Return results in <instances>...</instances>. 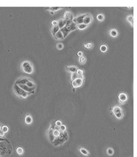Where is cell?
<instances>
[{
  "mask_svg": "<svg viewBox=\"0 0 137 157\" xmlns=\"http://www.w3.org/2000/svg\"><path fill=\"white\" fill-rule=\"evenodd\" d=\"M78 69V67L77 66L74 65H70V66H67L66 67V70L67 72L71 73H76L77 70Z\"/></svg>",
  "mask_w": 137,
  "mask_h": 157,
  "instance_id": "13",
  "label": "cell"
},
{
  "mask_svg": "<svg viewBox=\"0 0 137 157\" xmlns=\"http://www.w3.org/2000/svg\"><path fill=\"white\" fill-rule=\"evenodd\" d=\"M83 47H84L85 49L90 50V49H92V48L94 47V43H91V42L85 43L83 44Z\"/></svg>",
  "mask_w": 137,
  "mask_h": 157,
  "instance_id": "17",
  "label": "cell"
},
{
  "mask_svg": "<svg viewBox=\"0 0 137 157\" xmlns=\"http://www.w3.org/2000/svg\"><path fill=\"white\" fill-rule=\"evenodd\" d=\"M13 91L16 96L19 97L20 98H27L29 96V94L26 93V91H24L22 89H21L17 85H16V84H14L13 86Z\"/></svg>",
  "mask_w": 137,
  "mask_h": 157,
  "instance_id": "6",
  "label": "cell"
},
{
  "mask_svg": "<svg viewBox=\"0 0 137 157\" xmlns=\"http://www.w3.org/2000/svg\"><path fill=\"white\" fill-rule=\"evenodd\" d=\"M97 19H98V20L100 22H103L105 19V16L103 14H99L98 16H97Z\"/></svg>",
  "mask_w": 137,
  "mask_h": 157,
  "instance_id": "29",
  "label": "cell"
},
{
  "mask_svg": "<svg viewBox=\"0 0 137 157\" xmlns=\"http://www.w3.org/2000/svg\"><path fill=\"white\" fill-rule=\"evenodd\" d=\"M84 83V76L82 77H78L76 79L72 81V86L73 88H78L83 85Z\"/></svg>",
  "mask_w": 137,
  "mask_h": 157,
  "instance_id": "8",
  "label": "cell"
},
{
  "mask_svg": "<svg viewBox=\"0 0 137 157\" xmlns=\"http://www.w3.org/2000/svg\"><path fill=\"white\" fill-rule=\"evenodd\" d=\"M59 31V28L58 26H55V27H52V29H51V32H52V34H53V36H54Z\"/></svg>",
  "mask_w": 137,
  "mask_h": 157,
  "instance_id": "25",
  "label": "cell"
},
{
  "mask_svg": "<svg viewBox=\"0 0 137 157\" xmlns=\"http://www.w3.org/2000/svg\"><path fill=\"white\" fill-rule=\"evenodd\" d=\"M73 14L69 10H66L63 16V20L68 22V21H73Z\"/></svg>",
  "mask_w": 137,
  "mask_h": 157,
  "instance_id": "12",
  "label": "cell"
},
{
  "mask_svg": "<svg viewBox=\"0 0 137 157\" xmlns=\"http://www.w3.org/2000/svg\"><path fill=\"white\" fill-rule=\"evenodd\" d=\"M88 26H87V25H85V24H83V23H82V24H78V25H76L77 29H79V30H84V29H86V28H87Z\"/></svg>",
  "mask_w": 137,
  "mask_h": 157,
  "instance_id": "23",
  "label": "cell"
},
{
  "mask_svg": "<svg viewBox=\"0 0 137 157\" xmlns=\"http://www.w3.org/2000/svg\"><path fill=\"white\" fill-rule=\"evenodd\" d=\"M85 14H81V15H79L77 16L76 17H74L73 19V22H74L76 25L78 24H82L83 22V19H84V16Z\"/></svg>",
  "mask_w": 137,
  "mask_h": 157,
  "instance_id": "11",
  "label": "cell"
},
{
  "mask_svg": "<svg viewBox=\"0 0 137 157\" xmlns=\"http://www.w3.org/2000/svg\"><path fill=\"white\" fill-rule=\"evenodd\" d=\"M63 48H64V45H63V43H58L56 44V49H57L61 50V49H63Z\"/></svg>",
  "mask_w": 137,
  "mask_h": 157,
  "instance_id": "30",
  "label": "cell"
},
{
  "mask_svg": "<svg viewBox=\"0 0 137 157\" xmlns=\"http://www.w3.org/2000/svg\"><path fill=\"white\" fill-rule=\"evenodd\" d=\"M106 153H107V154L109 155V156H112L114 153V150L112 147H109V148L107 149V150H106Z\"/></svg>",
  "mask_w": 137,
  "mask_h": 157,
  "instance_id": "31",
  "label": "cell"
},
{
  "mask_svg": "<svg viewBox=\"0 0 137 157\" xmlns=\"http://www.w3.org/2000/svg\"><path fill=\"white\" fill-rule=\"evenodd\" d=\"M32 122H33L32 117L30 115H27L25 117V123L26 124H31Z\"/></svg>",
  "mask_w": 137,
  "mask_h": 157,
  "instance_id": "18",
  "label": "cell"
},
{
  "mask_svg": "<svg viewBox=\"0 0 137 157\" xmlns=\"http://www.w3.org/2000/svg\"><path fill=\"white\" fill-rule=\"evenodd\" d=\"M127 21L130 24L131 26H133V22H134V18L133 15H128L127 16Z\"/></svg>",
  "mask_w": 137,
  "mask_h": 157,
  "instance_id": "19",
  "label": "cell"
},
{
  "mask_svg": "<svg viewBox=\"0 0 137 157\" xmlns=\"http://www.w3.org/2000/svg\"><path fill=\"white\" fill-rule=\"evenodd\" d=\"M76 74L78 76V77H82L84 76V70L82 69H77L76 71Z\"/></svg>",
  "mask_w": 137,
  "mask_h": 157,
  "instance_id": "22",
  "label": "cell"
},
{
  "mask_svg": "<svg viewBox=\"0 0 137 157\" xmlns=\"http://www.w3.org/2000/svg\"><path fill=\"white\" fill-rule=\"evenodd\" d=\"M51 25H52V27H55L58 26V20H53L51 22Z\"/></svg>",
  "mask_w": 137,
  "mask_h": 157,
  "instance_id": "35",
  "label": "cell"
},
{
  "mask_svg": "<svg viewBox=\"0 0 137 157\" xmlns=\"http://www.w3.org/2000/svg\"><path fill=\"white\" fill-rule=\"evenodd\" d=\"M92 20H93L92 16H91V14H86L85 15V16H84L83 22H82V23L85 24V25L88 26L89 24L91 23V22H92Z\"/></svg>",
  "mask_w": 137,
  "mask_h": 157,
  "instance_id": "10",
  "label": "cell"
},
{
  "mask_svg": "<svg viewBox=\"0 0 137 157\" xmlns=\"http://www.w3.org/2000/svg\"><path fill=\"white\" fill-rule=\"evenodd\" d=\"M107 46L105 44H102L101 46L100 47V50L101 52H106L107 51Z\"/></svg>",
  "mask_w": 137,
  "mask_h": 157,
  "instance_id": "27",
  "label": "cell"
},
{
  "mask_svg": "<svg viewBox=\"0 0 137 157\" xmlns=\"http://www.w3.org/2000/svg\"><path fill=\"white\" fill-rule=\"evenodd\" d=\"M16 152L18 155H22L24 153V150H23V149H22V147H16Z\"/></svg>",
  "mask_w": 137,
  "mask_h": 157,
  "instance_id": "26",
  "label": "cell"
},
{
  "mask_svg": "<svg viewBox=\"0 0 137 157\" xmlns=\"http://www.w3.org/2000/svg\"><path fill=\"white\" fill-rule=\"evenodd\" d=\"M109 33H110V35L112 37H113V38H115V37H118V30L115 29H110Z\"/></svg>",
  "mask_w": 137,
  "mask_h": 157,
  "instance_id": "14",
  "label": "cell"
},
{
  "mask_svg": "<svg viewBox=\"0 0 137 157\" xmlns=\"http://www.w3.org/2000/svg\"><path fill=\"white\" fill-rule=\"evenodd\" d=\"M118 102L120 103V104H124L125 102H127V99H128V97H127V94H125V93H120L118 94Z\"/></svg>",
  "mask_w": 137,
  "mask_h": 157,
  "instance_id": "9",
  "label": "cell"
},
{
  "mask_svg": "<svg viewBox=\"0 0 137 157\" xmlns=\"http://www.w3.org/2000/svg\"><path fill=\"white\" fill-rule=\"evenodd\" d=\"M62 8H60V7H53V8H46V10H49V11H53V12H55V11H58L59 10H61Z\"/></svg>",
  "mask_w": 137,
  "mask_h": 157,
  "instance_id": "21",
  "label": "cell"
},
{
  "mask_svg": "<svg viewBox=\"0 0 137 157\" xmlns=\"http://www.w3.org/2000/svg\"><path fill=\"white\" fill-rule=\"evenodd\" d=\"M82 55H83V53L81 51H79V52H77V55L79 56V57H81V56H82Z\"/></svg>",
  "mask_w": 137,
  "mask_h": 157,
  "instance_id": "37",
  "label": "cell"
},
{
  "mask_svg": "<svg viewBox=\"0 0 137 157\" xmlns=\"http://www.w3.org/2000/svg\"><path fill=\"white\" fill-rule=\"evenodd\" d=\"M21 70H22V72L25 73L27 74H32L34 71H35V69H34V67L32 64V63L28 61H23L21 63L20 65Z\"/></svg>",
  "mask_w": 137,
  "mask_h": 157,
  "instance_id": "5",
  "label": "cell"
},
{
  "mask_svg": "<svg viewBox=\"0 0 137 157\" xmlns=\"http://www.w3.org/2000/svg\"><path fill=\"white\" fill-rule=\"evenodd\" d=\"M2 131L3 133H5V134L8 133V131H9V127H8V126H6V125H2Z\"/></svg>",
  "mask_w": 137,
  "mask_h": 157,
  "instance_id": "28",
  "label": "cell"
},
{
  "mask_svg": "<svg viewBox=\"0 0 137 157\" xmlns=\"http://www.w3.org/2000/svg\"><path fill=\"white\" fill-rule=\"evenodd\" d=\"M69 138V136H68V133L67 132V131L65 132H61V135L54 139V141L52 142V144L55 146V147H59V146H61L63 144H65L67 140Z\"/></svg>",
  "mask_w": 137,
  "mask_h": 157,
  "instance_id": "3",
  "label": "cell"
},
{
  "mask_svg": "<svg viewBox=\"0 0 137 157\" xmlns=\"http://www.w3.org/2000/svg\"><path fill=\"white\" fill-rule=\"evenodd\" d=\"M55 125L56 126L59 127L61 125H62V122H61V120H55Z\"/></svg>",
  "mask_w": 137,
  "mask_h": 157,
  "instance_id": "34",
  "label": "cell"
},
{
  "mask_svg": "<svg viewBox=\"0 0 137 157\" xmlns=\"http://www.w3.org/2000/svg\"><path fill=\"white\" fill-rule=\"evenodd\" d=\"M59 129H60V130L62 131V132H65V131L67 130V127H66V126L64 125V124L61 125V126H59Z\"/></svg>",
  "mask_w": 137,
  "mask_h": 157,
  "instance_id": "32",
  "label": "cell"
},
{
  "mask_svg": "<svg viewBox=\"0 0 137 157\" xmlns=\"http://www.w3.org/2000/svg\"><path fill=\"white\" fill-rule=\"evenodd\" d=\"M112 111L114 115V116L115 117V118L117 119H122L124 117V114L122 111V109L120 105H115L113 106L112 109Z\"/></svg>",
  "mask_w": 137,
  "mask_h": 157,
  "instance_id": "7",
  "label": "cell"
},
{
  "mask_svg": "<svg viewBox=\"0 0 137 157\" xmlns=\"http://www.w3.org/2000/svg\"><path fill=\"white\" fill-rule=\"evenodd\" d=\"M12 147L7 140L3 139L0 141V157L8 156L12 153Z\"/></svg>",
  "mask_w": 137,
  "mask_h": 157,
  "instance_id": "2",
  "label": "cell"
},
{
  "mask_svg": "<svg viewBox=\"0 0 137 157\" xmlns=\"http://www.w3.org/2000/svg\"><path fill=\"white\" fill-rule=\"evenodd\" d=\"M2 124H0V138H3L5 136V134L3 133V132L2 131Z\"/></svg>",
  "mask_w": 137,
  "mask_h": 157,
  "instance_id": "36",
  "label": "cell"
},
{
  "mask_svg": "<svg viewBox=\"0 0 137 157\" xmlns=\"http://www.w3.org/2000/svg\"><path fill=\"white\" fill-rule=\"evenodd\" d=\"M2 140H3V139H2V138H0V141H2Z\"/></svg>",
  "mask_w": 137,
  "mask_h": 157,
  "instance_id": "38",
  "label": "cell"
},
{
  "mask_svg": "<svg viewBox=\"0 0 137 157\" xmlns=\"http://www.w3.org/2000/svg\"><path fill=\"white\" fill-rule=\"evenodd\" d=\"M67 21H66V20H59V21H58V26H59V30L61 29H62L63 27H65V25L67 24Z\"/></svg>",
  "mask_w": 137,
  "mask_h": 157,
  "instance_id": "16",
  "label": "cell"
},
{
  "mask_svg": "<svg viewBox=\"0 0 137 157\" xmlns=\"http://www.w3.org/2000/svg\"><path fill=\"white\" fill-rule=\"evenodd\" d=\"M75 29H77L76 24L74 23V22H73V21H68L67 22V24L65 25V26L62 28V29H61L60 31L63 34L64 37L65 38L67 36L68 34Z\"/></svg>",
  "mask_w": 137,
  "mask_h": 157,
  "instance_id": "4",
  "label": "cell"
},
{
  "mask_svg": "<svg viewBox=\"0 0 137 157\" xmlns=\"http://www.w3.org/2000/svg\"><path fill=\"white\" fill-rule=\"evenodd\" d=\"M15 84L17 85L21 89H22L24 91L28 93L29 95L35 94V92L36 85L35 82L32 81L29 78H27L25 76L20 77L19 78L16 79Z\"/></svg>",
  "mask_w": 137,
  "mask_h": 157,
  "instance_id": "1",
  "label": "cell"
},
{
  "mask_svg": "<svg viewBox=\"0 0 137 157\" xmlns=\"http://www.w3.org/2000/svg\"><path fill=\"white\" fill-rule=\"evenodd\" d=\"M86 61H87V60H86V58H85V56L82 55V56H81V57H79L78 62L80 64H82V65L85 64V63H86Z\"/></svg>",
  "mask_w": 137,
  "mask_h": 157,
  "instance_id": "20",
  "label": "cell"
},
{
  "mask_svg": "<svg viewBox=\"0 0 137 157\" xmlns=\"http://www.w3.org/2000/svg\"><path fill=\"white\" fill-rule=\"evenodd\" d=\"M54 37H55V39H56V40H63V39H65L63 34L61 33V31L60 30L54 35Z\"/></svg>",
  "mask_w": 137,
  "mask_h": 157,
  "instance_id": "15",
  "label": "cell"
},
{
  "mask_svg": "<svg viewBox=\"0 0 137 157\" xmlns=\"http://www.w3.org/2000/svg\"><path fill=\"white\" fill-rule=\"evenodd\" d=\"M79 152H80L82 154H83L84 156H89L90 155V153H88V151L86 149L82 148V147L79 148Z\"/></svg>",
  "mask_w": 137,
  "mask_h": 157,
  "instance_id": "24",
  "label": "cell"
},
{
  "mask_svg": "<svg viewBox=\"0 0 137 157\" xmlns=\"http://www.w3.org/2000/svg\"><path fill=\"white\" fill-rule=\"evenodd\" d=\"M77 78H78V76L76 74V73H71V81L76 79Z\"/></svg>",
  "mask_w": 137,
  "mask_h": 157,
  "instance_id": "33",
  "label": "cell"
}]
</instances>
